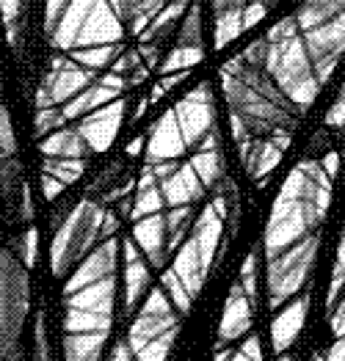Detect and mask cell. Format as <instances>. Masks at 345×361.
Returning <instances> with one entry per match:
<instances>
[{
    "label": "cell",
    "instance_id": "3",
    "mask_svg": "<svg viewBox=\"0 0 345 361\" xmlns=\"http://www.w3.org/2000/svg\"><path fill=\"white\" fill-rule=\"evenodd\" d=\"M28 268L11 251H0V361H23V326L28 317Z\"/></svg>",
    "mask_w": 345,
    "mask_h": 361
},
{
    "label": "cell",
    "instance_id": "21",
    "mask_svg": "<svg viewBox=\"0 0 345 361\" xmlns=\"http://www.w3.org/2000/svg\"><path fill=\"white\" fill-rule=\"evenodd\" d=\"M122 248H125V312L130 314L135 312L141 295L150 290V265L138 254L135 240H125Z\"/></svg>",
    "mask_w": 345,
    "mask_h": 361
},
{
    "label": "cell",
    "instance_id": "52",
    "mask_svg": "<svg viewBox=\"0 0 345 361\" xmlns=\"http://www.w3.org/2000/svg\"><path fill=\"white\" fill-rule=\"evenodd\" d=\"M130 353H133V350H130V345H127V342H119V345L111 350V359L108 361H133L130 359Z\"/></svg>",
    "mask_w": 345,
    "mask_h": 361
},
{
    "label": "cell",
    "instance_id": "48",
    "mask_svg": "<svg viewBox=\"0 0 345 361\" xmlns=\"http://www.w3.org/2000/svg\"><path fill=\"white\" fill-rule=\"evenodd\" d=\"M326 124L329 127H345V91L340 94V99L332 105V111L326 116Z\"/></svg>",
    "mask_w": 345,
    "mask_h": 361
},
{
    "label": "cell",
    "instance_id": "50",
    "mask_svg": "<svg viewBox=\"0 0 345 361\" xmlns=\"http://www.w3.org/2000/svg\"><path fill=\"white\" fill-rule=\"evenodd\" d=\"M326 361H345V336L334 339V345L326 350Z\"/></svg>",
    "mask_w": 345,
    "mask_h": 361
},
{
    "label": "cell",
    "instance_id": "51",
    "mask_svg": "<svg viewBox=\"0 0 345 361\" xmlns=\"http://www.w3.org/2000/svg\"><path fill=\"white\" fill-rule=\"evenodd\" d=\"M320 163H323V171H326L329 177H334L337 169H340V157H337V152H329L326 160H320Z\"/></svg>",
    "mask_w": 345,
    "mask_h": 361
},
{
    "label": "cell",
    "instance_id": "40",
    "mask_svg": "<svg viewBox=\"0 0 345 361\" xmlns=\"http://www.w3.org/2000/svg\"><path fill=\"white\" fill-rule=\"evenodd\" d=\"M246 293V298L251 301V306L257 309V251H251L249 257L243 259V268H241V281H238Z\"/></svg>",
    "mask_w": 345,
    "mask_h": 361
},
{
    "label": "cell",
    "instance_id": "30",
    "mask_svg": "<svg viewBox=\"0 0 345 361\" xmlns=\"http://www.w3.org/2000/svg\"><path fill=\"white\" fill-rule=\"evenodd\" d=\"M205 56V50L202 47H186V44H177L166 61L160 63V72L163 75H174V72H188L190 66H196L199 61Z\"/></svg>",
    "mask_w": 345,
    "mask_h": 361
},
{
    "label": "cell",
    "instance_id": "24",
    "mask_svg": "<svg viewBox=\"0 0 345 361\" xmlns=\"http://www.w3.org/2000/svg\"><path fill=\"white\" fill-rule=\"evenodd\" d=\"M108 3L133 33H144L166 6V0H108Z\"/></svg>",
    "mask_w": 345,
    "mask_h": 361
},
{
    "label": "cell",
    "instance_id": "36",
    "mask_svg": "<svg viewBox=\"0 0 345 361\" xmlns=\"http://www.w3.org/2000/svg\"><path fill=\"white\" fill-rule=\"evenodd\" d=\"M174 342H177V331L163 334L152 345H147L144 350H138V353H135V361H166L169 353H171V348H174Z\"/></svg>",
    "mask_w": 345,
    "mask_h": 361
},
{
    "label": "cell",
    "instance_id": "57",
    "mask_svg": "<svg viewBox=\"0 0 345 361\" xmlns=\"http://www.w3.org/2000/svg\"><path fill=\"white\" fill-rule=\"evenodd\" d=\"M279 361H293V356H282Z\"/></svg>",
    "mask_w": 345,
    "mask_h": 361
},
{
    "label": "cell",
    "instance_id": "33",
    "mask_svg": "<svg viewBox=\"0 0 345 361\" xmlns=\"http://www.w3.org/2000/svg\"><path fill=\"white\" fill-rule=\"evenodd\" d=\"M345 287V226L340 235V245H337V259H334V271H332V281H329V293H326V309L334 312V301L343 293Z\"/></svg>",
    "mask_w": 345,
    "mask_h": 361
},
{
    "label": "cell",
    "instance_id": "54",
    "mask_svg": "<svg viewBox=\"0 0 345 361\" xmlns=\"http://www.w3.org/2000/svg\"><path fill=\"white\" fill-rule=\"evenodd\" d=\"M147 105H150V97H144L141 102H138V108L133 111V121H138L141 116H144V111H147Z\"/></svg>",
    "mask_w": 345,
    "mask_h": 361
},
{
    "label": "cell",
    "instance_id": "20",
    "mask_svg": "<svg viewBox=\"0 0 345 361\" xmlns=\"http://www.w3.org/2000/svg\"><path fill=\"white\" fill-rule=\"evenodd\" d=\"M307 309H310V298L301 295V298L282 306V312L274 317V323H271V345H274V350L279 356L287 348H293V342L298 339V334L307 323Z\"/></svg>",
    "mask_w": 345,
    "mask_h": 361
},
{
    "label": "cell",
    "instance_id": "37",
    "mask_svg": "<svg viewBox=\"0 0 345 361\" xmlns=\"http://www.w3.org/2000/svg\"><path fill=\"white\" fill-rule=\"evenodd\" d=\"M186 47H202V20H199V6H190V11L183 17V30H180V42Z\"/></svg>",
    "mask_w": 345,
    "mask_h": 361
},
{
    "label": "cell",
    "instance_id": "43",
    "mask_svg": "<svg viewBox=\"0 0 345 361\" xmlns=\"http://www.w3.org/2000/svg\"><path fill=\"white\" fill-rule=\"evenodd\" d=\"M36 248H39V232L36 229H28L20 240V254H23V265L31 271L36 265Z\"/></svg>",
    "mask_w": 345,
    "mask_h": 361
},
{
    "label": "cell",
    "instance_id": "34",
    "mask_svg": "<svg viewBox=\"0 0 345 361\" xmlns=\"http://www.w3.org/2000/svg\"><path fill=\"white\" fill-rule=\"evenodd\" d=\"M119 53V44H111V47H92V50H75V53H69V59L78 61L80 66H86V69H99V66H105L108 61L114 59Z\"/></svg>",
    "mask_w": 345,
    "mask_h": 361
},
{
    "label": "cell",
    "instance_id": "58",
    "mask_svg": "<svg viewBox=\"0 0 345 361\" xmlns=\"http://www.w3.org/2000/svg\"><path fill=\"white\" fill-rule=\"evenodd\" d=\"M66 3H69V0H66Z\"/></svg>",
    "mask_w": 345,
    "mask_h": 361
},
{
    "label": "cell",
    "instance_id": "31",
    "mask_svg": "<svg viewBox=\"0 0 345 361\" xmlns=\"http://www.w3.org/2000/svg\"><path fill=\"white\" fill-rule=\"evenodd\" d=\"M243 33V11H221L216 14V50L229 44Z\"/></svg>",
    "mask_w": 345,
    "mask_h": 361
},
{
    "label": "cell",
    "instance_id": "45",
    "mask_svg": "<svg viewBox=\"0 0 345 361\" xmlns=\"http://www.w3.org/2000/svg\"><path fill=\"white\" fill-rule=\"evenodd\" d=\"M36 361H50V345H47V329H44L42 312L36 317Z\"/></svg>",
    "mask_w": 345,
    "mask_h": 361
},
{
    "label": "cell",
    "instance_id": "56",
    "mask_svg": "<svg viewBox=\"0 0 345 361\" xmlns=\"http://www.w3.org/2000/svg\"><path fill=\"white\" fill-rule=\"evenodd\" d=\"M313 361H326V353H317V356H315Z\"/></svg>",
    "mask_w": 345,
    "mask_h": 361
},
{
    "label": "cell",
    "instance_id": "8",
    "mask_svg": "<svg viewBox=\"0 0 345 361\" xmlns=\"http://www.w3.org/2000/svg\"><path fill=\"white\" fill-rule=\"evenodd\" d=\"M174 114L180 121L183 138L188 147H199L213 130H216V99H213V89L210 83H199L196 89H190L177 105Z\"/></svg>",
    "mask_w": 345,
    "mask_h": 361
},
{
    "label": "cell",
    "instance_id": "32",
    "mask_svg": "<svg viewBox=\"0 0 345 361\" xmlns=\"http://www.w3.org/2000/svg\"><path fill=\"white\" fill-rule=\"evenodd\" d=\"M83 171H86V160H44V169H42V174H50L63 185L78 182L83 177Z\"/></svg>",
    "mask_w": 345,
    "mask_h": 361
},
{
    "label": "cell",
    "instance_id": "23",
    "mask_svg": "<svg viewBox=\"0 0 345 361\" xmlns=\"http://www.w3.org/2000/svg\"><path fill=\"white\" fill-rule=\"evenodd\" d=\"M190 166H193V171L199 174V180H202L205 188H213V185L224 177V157H221L219 133H216V130L196 147L193 157H190Z\"/></svg>",
    "mask_w": 345,
    "mask_h": 361
},
{
    "label": "cell",
    "instance_id": "47",
    "mask_svg": "<svg viewBox=\"0 0 345 361\" xmlns=\"http://www.w3.org/2000/svg\"><path fill=\"white\" fill-rule=\"evenodd\" d=\"M265 14H268V6H262V3H254L249 8H243V30L254 28Z\"/></svg>",
    "mask_w": 345,
    "mask_h": 361
},
{
    "label": "cell",
    "instance_id": "19",
    "mask_svg": "<svg viewBox=\"0 0 345 361\" xmlns=\"http://www.w3.org/2000/svg\"><path fill=\"white\" fill-rule=\"evenodd\" d=\"M251 317H254V306L246 298L243 287L235 284L229 290V298L224 301V314H221V326H219V345L226 342H235L238 336L251 331Z\"/></svg>",
    "mask_w": 345,
    "mask_h": 361
},
{
    "label": "cell",
    "instance_id": "11",
    "mask_svg": "<svg viewBox=\"0 0 345 361\" xmlns=\"http://www.w3.org/2000/svg\"><path fill=\"white\" fill-rule=\"evenodd\" d=\"M290 144V135H274V138H249L243 141L238 149H241V163L246 169L251 180L257 185H262L265 177L279 166L282 160V152Z\"/></svg>",
    "mask_w": 345,
    "mask_h": 361
},
{
    "label": "cell",
    "instance_id": "53",
    "mask_svg": "<svg viewBox=\"0 0 345 361\" xmlns=\"http://www.w3.org/2000/svg\"><path fill=\"white\" fill-rule=\"evenodd\" d=\"M23 215H25V218H31V215H33V204H31V188H28V185H25V188H23Z\"/></svg>",
    "mask_w": 345,
    "mask_h": 361
},
{
    "label": "cell",
    "instance_id": "49",
    "mask_svg": "<svg viewBox=\"0 0 345 361\" xmlns=\"http://www.w3.org/2000/svg\"><path fill=\"white\" fill-rule=\"evenodd\" d=\"M332 334L340 339L345 336V298L337 303V309H334V314H332Z\"/></svg>",
    "mask_w": 345,
    "mask_h": 361
},
{
    "label": "cell",
    "instance_id": "41",
    "mask_svg": "<svg viewBox=\"0 0 345 361\" xmlns=\"http://www.w3.org/2000/svg\"><path fill=\"white\" fill-rule=\"evenodd\" d=\"M216 361H262V342H260V336H249L241 345V350H235V353H219Z\"/></svg>",
    "mask_w": 345,
    "mask_h": 361
},
{
    "label": "cell",
    "instance_id": "46",
    "mask_svg": "<svg viewBox=\"0 0 345 361\" xmlns=\"http://www.w3.org/2000/svg\"><path fill=\"white\" fill-rule=\"evenodd\" d=\"M63 182H59L56 177H50V174H42V196L47 199V202H53V199H59L63 193Z\"/></svg>",
    "mask_w": 345,
    "mask_h": 361
},
{
    "label": "cell",
    "instance_id": "55",
    "mask_svg": "<svg viewBox=\"0 0 345 361\" xmlns=\"http://www.w3.org/2000/svg\"><path fill=\"white\" fill-rule=\"evenodd\" d=\"M141 147H144V138H138V141H133V144L127 147V154H138V152H141Z\"/></svg>",
    "mask_w": 345,
    "mask_h": 361
},
{
    "label": "cell",
    "instance_id": "27",
    "mask_svg": "<svg viewBox=\"0 0 345 361\" xmlns=\"http://www.w3.org/2000/svg\"><path fill=\"white\" fill-rule=\"evenodd\" d=\"M108 334H63V359L66 361H99Z\"/></svg>",
    "mask_w": 345,
    "mask_h": 361
},
{
    "label": "cell",
    "instance_id": "6",
    "mask_svg": "<svg viewBox=\"0 0 345 361\" xmlns=\"http://www.w3.org/2000/svg\"><path fill=\"white\" fill-rule=\"evenodd\" d=\"M97 80L95 69H86L80 66L78 61L72 59H56L50 63V72L39 89L36 97V111H44V108H56L59 102H69L75 99L78 94L89 89Z\"/></svg>",
    "mask_w": 345,
    "mask_h": 361
},
{
    "label": "cell",
    "instance_id": "5",
    "mask_svg": "<svg viewBox=\"0 0 345 361\" xmlns=\"http://www.w3.org/2000/svg\"><path fill=\"white\" fill-rule=\"evenodd\" d=\"M320 248V235H310L307 240L287 248L284 254L268 259V306L282 309L293 295L301 293V287L310 281L315 268V257Z\"/></svg>",
    "mask_w": 345,
    "mask_h": 361
},
{
    "label": "cell",
    "instance_id": "10",
    "mask_svg": "<svg viewBox=\"0 0 345 361\" xmlns=\"http://www.w3.org/2000/svg\"><path fill=\"white\" fill-rule=\"evenodd\" d=\"M116 259H119V243L116 238H108L97 245L95 251L75 268V273L63 284V298L80 293L83 287H92L97 281L114 279L116 276Z\"/></svg>",
    "mask_w": 345,
    "mask_h": 361
},
{
    "label": "cell",
    "instance_id": "44",
    "mask_svg": "<svg viewBox=\"0 0 345 361\" xmlns=\"http://www.w3.org/2000/svg\"><path fill=\"white\" fill-rule=\"evenodd\" d=\"M254 3H262V6L274 8L279 0H213V8H216V14H221V11H243Z\"/></svg>",
    "mask_w": 345,
    "mask_h": 361
},
{
    "label": "cell",
    "instance_id": "22",
    "mask_svg": "<svg viewBox=\"0 0 345 361\" xmlns=\"http://www.w3.org/2000/svg\"><path fill=\"white\" fill-rule=\"evenodd\" d=\"M95 6H97V0H72V3L66 6V11H63L56 33L50 36V44L59 47V50L72 53L75 42H78V33L86 25V20H89V14H92Z\"/></svg>",
    "mask_w": 345,
    "mask_h": 361
},
{
    "label": "cell",
    "instance_id": "15",
    "mask_svg": "<svg viewBox=\"0 0 345 361\" xmlns=\"http://www.w3.org/2000/svg\"><path fill=\"white\" fill-rule=\"evenodd\" d=\"M114 306H116V276L97 281L92 287H83L75 295H66L63 312H89L114 323Z\"/></svg>",
    "mask_w": 345,
    "mask_h": 361
},
{
    "label": "cell",
    "instance_id": "38",
    "mask_svg": "<svg viewBox=\"0 0 345 361\" xmlns=\"http://www.w3.org/2000/svg\"><path fill=\"white\" fill-rule=\"evenodd\" d=\"M28 0H0V14H3V23L8 28V39L11 44H17V30H20V17L25 11Z\"/></svg>",
    "mask_w": 345,
    "mask_h": 361
},
{
    "label": "cell",
    "instance_id": "17",
    "mask_svg": "<svg viewBox=\"0 0 345 361\" xmlns=\"http://www.w3.org/2000/svg\"><path fill=\"white\" fill-rule=\"evenodd\" d=\"M160 182V193H163V202L177 210V207H190L193 202H199L205 196V185L199 180V174L193 171L190 163H180L166 180H157Z\"/></svg>",
    "mask_w": 345,
    "mask_h": 361
},
{
    "label": "cell",
    "instance_id": "39",
    "mask_svg": "<svg viewBox=\"0 0 345 361\" xmlns=\"http://www.w3.org/2000/svg\"><path fill=\"white\" fill-rule=\"evenodd\" d=\"M17 152V138H14V124L8 116V108L0 102V157L8 160Z\"/></svg>",
    "mask_w": 345,
    "mask_h": 361
},
{
    "label": "cell",
    "instance_id": "16",
    "mask_svg": "<svg viewBox=\"0 0 345 361\" xmlns=\"http://www.w3.org/2000/svg\"><path fill=\"white\" fill-rule=\"evenodd\" d=\"M133 240L138 243L141 254L147 257V262L152 268H163L166 265V257H169V226H166V215L157 212V215L135 221Z\"/></svg>",
    "mask_w": 345,
    "mask_h": 361
},
{
    "label": "cell",
    "instance_id": "28",
    "mask_svg": "<svg viewBox=\"0 0 345 361\" xmlns=\"http://www.w3.org/2000/svg\"><path fill=\"white\" fill-rule=\"evenodd\" d=\"M163 204H166V202H163V193H160V182H157V177L152 174V169H147L141 182H138V190H135L130 215H133L135 221H141V218L157 215V212L163 210Z\"/></svg>",
    "mask_w": 345,
    "mask_h": 361
},
{
    "label": "cell",
    "instance_id": "7",
    "mask_svg": "<svg viewBox=\"0 0 345 361\" xmlns=\"http://www.w3.org/2000/svg\"><path fill=\"white\" fill-rule=\"evenodd\" d=\"M177 312H174V303L171 298L157 287L150 293V298L144 301L135 323L130 326V334H127V345L133 353L144 350L147 345H152L155 339H160L163 334L177 331Z\"/></svg>",
    "mask_w": 345,
    "mask_h": 361
},
{
    "label": "cell",
    "instance_id": "14",
    "mask_svg": "<svg viewBox=\"0 0 345 361\" xmlns=\"http://www.w3.org/2000/svg\"><path fill=\"white\" fill-rule=\"evenodd\" d=\"M125 108H127L125 99H116V102L99 108V111L89 114L86 119L80 121L78 130H80L83 141L89 144V149L105 152L114 144V138H116V133L122 127V119H125Z\"/></svg>",
    "mask_w": 345,
    "mask_h": 361
},
{
    "label": "cell",
    "instance_id": "29",
    "mask_svg": "<svg viewBox=\"0 0 345 361\" xmlns=\"http://www.w3.org/2000/svg\"><path fill=\"white\" fill-rule=\"evenodd\" d=\"M183 17H186V0H171L169 6H163V11L152 20V25L141 33V39L144 42H152L157 36H163L166 30L171 28L177 20H183Z\"/></svg>",
    "mask_w": 345,
    "mask_h": 361
},
{
    "label": "cell",
    "instance_id": "12",
    "mask_svg": "<svg viewBox=\"0 0 345 361\" xmlns=\"http://www.w3.org/2000/svg\"><path fill=\"white\" fill-rule=\"evenodd\" d=\"M188 149L186 138H183V130H180V121L174 108L166 111L160 119L152 124L150 130V141H147V160L150 166L157 163H171V160H180Z\"/></svg>",
    "mask_w": 345,
    "mask_h": 361
},
{
    "label": "cell",
    "instance_id": "2",
    "mask_svg": "<svg viewBox=\"0 0 345 361\" xmlns=\"http://www.w3.org/2000/svg\"><path fill=\"white\" fill-rule=\"evenodd\" d=\"M268 59L265 69L274 78V83L282 89V94L304 114L315 102L320 83L315 75L313 59L307 53L304 36H298L296 17H284L279 25L268 30Z\"/></svg>",
    "mask_w": 345,
    "mask_h": 361
},
{
    "label": "cell",
    "instance_id": "1",
    "mask_svg": "<svg viewBox=\"0 0 345 361\" xmlns=\"http://www.w3.org/2000/svg\"><path fill=\"white\" fill-rule=\"evenodd\" d=\"M332 202V177L323 171L320 160H301L282 182L274 210L265 226V254L268 259L284 254L315 235L323 224Z\"/></svg>",
    "mask_w": 345,
    "mask_h": 361
},
{
    "label": "cell",
    "instance_id": "25",
    "mask_svg": "<svg viewBox=\"0 0 345 361\" xmlns=\"http://www.w3.org/2000/svg\"><path fill=\"white\" fill-rule=\"evenodd\" d=\"M89 144L83 141L80 130H59L50 138L42 141V154L44 160H86L89 154Z\"/></svg>",
    "mask_w": 345,
    "mask_h": 361
},
{
    "label": "cell",
    "instance_id": "4",
    "mask_svg": "<svg viewBox=\"0 0 345 361\" xmlns=\"http://www.w3.org/2000/svg\"><path fill=\"white\" fill-rule=\"evenodd\" d=\"M105 218H108V212L102 210L99 202H92V199H83L69 212V218L59 226L56 240L50 245L53 276H59V279L66 276L75 265H80L92 254L97 243L105 240V235H102Z\"/></svg>",
    "mask_w": 345,
    "mask_h": 361
},
{
    "label": "cell",
    "instance_id": "42",
    "mask_svg": "<svg viewBox=\"0 0 345 361\" xmlns=\"http://www.w3.org/2000/svg\"><path fill=\"white\" fill-rule=\"evenodd\" d=\"M63 119V114L59 108H44V111H39L36 114V135H44V133H50V130H56Z\"/></svg>",
    "mask_w": 345,
    "mask_h": 361
},
{
    "label": "cell",
    "instance_id": "35",
    "mask_svg": "<svg viewBox=\"0 0 345 361\" xmlns=\"http://www.w3.org/2000/svg\"><path fill=\"white\" fill-rule=\"evenodd\" d=\"M163 287L169 290V298H171V303H174V309L177 312H188L190 303H193V298L188 295V290H186V284L180 281V276L174 271H166L163 273Z\"/></svg>",
    "mask_w": 345,
    "mask_h": 361
},
{
    "label": "cell",
    "instance_id": "26",
    "mask_svg": "<svg viewBox=\"0 0 345 361\" xmlns=\"http://www.w3.org/2000/svg\"><path fill=\"white\" fill-rule=\"evenodd\" d=\"M340 17H345V0H304L296 11L298 30H313Z\"/></svg>",
    "mask_w": 345,
    "mask_h": 361
},
{
    "label": "cell",
    "instance_id": "9",
    "mask_svg": "<svg viewBox=\"0 0 345 361\" xmlns=\"http://www.w3.org/2000/svg\"><path fill=\"white\" fill-rule=\"evenodd\" d=\"M304 44L313 59L317 83H329L332 72L337 69V61L345 53V17L332 20L326 25H317L313 30H304Z\"/></svg>",
    "mask_w": 345,
    "mask_h": 361
},
{
    "label": "cell",
    "instance_id": "18",
    "mask_svg": "<svg viewBox=\"0 0 345 361\" xmlns=\"http://www.w3.org/2000/svg\"><path fill=\"white\" fill-rule=\"evenodd\" d=\"M125 86H127V80L119 78V75H108V78L97 80V86L92 83L83 94H78L75 99H69V102L63 105L61 108L63 119H78V116H83V114L89 116V114H95L99 108L111 105V99H116V94L125 89Z\"/></svg>",
    "mask_w": 345,
    "mask_h": 361
},
{
    "label": "cell",
    "instance_id": "13",
    "mask_svg": "<svg viewBox=\"0 0 345 361\" xmlns=\"http://www.w3.org/2000/svg\"><path fill=\"white\" fill-rule=\"evenodd\" d=\"M119 39H122V20L116 17V11L111 8L108 0H97L86 25L78 33L72 53L89 50V47H111V44H119Z\"/></svg>",
    "mask_w": 345,
    "mask_h": 361
}]
</instances>
